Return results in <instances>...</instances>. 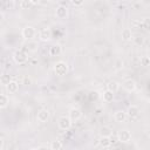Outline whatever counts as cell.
Returning a JSON list of instances; mask_svg holds the SVG:
<instances>
[{"instance_id": "7", "label": "cell", "mask_w": 150, "mask_h": 150, "mask_svg": "<svg viewBox=\"0 0 150 150\" xmlns=\"http://www.w3.org/2000/svg\"><path fill=\"white\" fill-rule=\"evenodd\" d=\"M55 14H56V18H59V19H66L68 16V8L63 5H61L56 8Z\"/></svg>"}, {"instance_id": "11", "label": "cell", "mask_w": 150, "mask_h": 150, "mask_svg": "<svg viewBox=\"0 0 150 150\" xmlns=\"http://www.w3.org/2000/svg\"><path fill=\"white\" fill-rule=\"evenodd\" d=\"M39 38H40L41 41H45V42H46V41H49L50 38H52V32H50V29H48V28L41 29L40 33H39Z\"/></svg>"}, {"instance_id": "10", "label": "cell", "mask_w": 150, "mask_h": 150, "mask_svg": "<svg viewBox=\"0 0 150 150\" xmlns=\"http://www.w3.org/2000/svg\"><path fill=\"white\" fill-rule=\"evenodd\" d=\"M123 88H124L127 91H129V93L135 91V90H136V82H135L134 80H131V79H128V80H125V81L123 82Z\"/></svg>"}, {"instance_id": "15", "label": "cell", "mask_w": 150, "mask_h": 150, "mask_svg": "<svg viewBox=\"0 0 150 150\" xmlns=\"http://www.w3.org/2000/svg\"><path fill=\"white\" fill-rule=\"evenodd\" d=\"M114 118H115V121L118 122V123L124 122L125 118H127V114H125V111H123V110H117V111H115V114H114Z\"/></svg>"}, {"instance_id": "21", "label": "cell", "mask_w": 150, "mask_h": 150, "mask_svg": "<svg viewBox=\"0 0 150 150\" xmlns=\"http://www.w3.org/2000/svg\"><path fill=\"white\" fill-rule=\"evenodd\" d=\"M8 104V97L5 94H0V108H5Z\"/></svg>"}, {"instance_id": "3", "label": "cell", "mask_w": 150, "mask_h": 150, "mask_svg": "<svg viewBox=\"0 0 150 150\" xmlns=\"http://www.w3.org/2000/svg\"><path fill=\"white\" fill-rule=\"evenodd\" d=\"M22 36L26 39V40H33L36 35V30L33 26H26L22 28V32H21Z\"/></svg>"}, {"instance_id": "14", "label": "cell", "mask_w": 150, "mask_h": 150, "mask_svg": "<svg viewBox=\"0 0 150 150\" xmlns=\"http://www.w3.org/2000/svg\"><path fill=\"white\" fill-rule=\"evenodd\" d=\"M62 53V47L60 45H53L49 48V55L50 56H59Z\"/></svg>"}, {"instance_id": "17", "label": "cell", "mask_w": 150, "mask_h": 150, "mask_svg": "<svg viewBox=\"0 0 150 150\" xmlns=\"http://www.w3.org/2000/svg\"><path fill=\"white\" fill-rule=\"evenodd\" d=\"M121 36H122V39H123L124 41H130V40L132 39V32H131V29L124 28V29L122 30V33H121Z\"/></svg>"}, {"instance_id": "9", "label": "cell", "mask_w": 150, "mask_h": 150, "mask_svg": "<svg viewBox=\"0 0 150 150\" xmlns=\"http://www.w3.org/2000/svg\"><path fill=\"white\" fill-rule=\"evenodd\" d=\"M36 118H38V121L41 122V123L47 122V121L49 120V111H48L47 109H41V110L38 112Z\"/></svg>"}, {"instance_id": "31", "label": "cell", "mask_w": 150, "mask_h": 150, "mask_svg": "<svg viewBox=\"0 0 150 150\" xmlns=\"http://www.w3.org/2000/svg\"><path fill=\"white\" fill-rule=\"evenodd\" d=\"M122 1H124V0H122Z\"/></svg>"}, {"instance_id": "5", "label": "cell", "mask_w": 150, "mask_h": 150, "mask_svg": "<svg viewBox=\"0 0 150 150\" xmlns=\"http://www.w3.org/2000/svg\"><path fill=\"white\" fill-rule=\"evenodd\" d=\"M117 139L120 142H122V143H127V142H129L131 139V132L129 130H127V129L121 130L117 134Z\"/></svg>"}, {"instance_id": "23", "label": "cell", "mask_w": 150, "mask_h": 150, "mask_svg": "<svg viewBox=\"0 0 150 150\" xmlns=\"http://www.w3.org/2000/svg\"><path fill=\"white\" fill-rule=\"evenodd\" d=\"M32 6H33V4L30 2V0H21V2H20V7L22 9H29Z\"/></svg>"}, {"instance_id": "4", "label": "cell", "mask_w": 150, "mask_h": 150, "mask_svg": "<svg viewBox=\"0 0 150 150\" xmlns=\"http://www.w3.org/2000/svg\"><path fill=\"white\" fill-rule=\"evenodd\" d=\"M57 127L61 130H68L71 127V120L68 116H61L57 120Z\"/></svg>"}, {"instance_id": "22", "label": "cell", "mask_w": 150, "mask_h": 150, "mask_svg": "<svg viewBox=\"0 0 150 150\" xmlns=\"http://www.w3.org/2000/svg\"><path fill=\"white\" fill-rule=\"evenodd\" d=\"M62 148H63V145H62V143L60 141H53L50 143V149L52 150H60Z\"/></svg>"}, {"instance_id": "26", "label": "cell", "mask_w": 150, "mask_h": 150, "mask_svg": "<svg viewBox=\"0 0 150 150\" xmlns=\"http://www.w3.org/2000/svg\"><path fill=\"white\" fill-rule=\"evenodd\" d=\"M70 1L74 6H82L83 2H84V0H70Z\"/></svg>"}, {"instance_id": "18", "label": "cell", "mask_w": 150, "mask_h": 150, "mask_svg": "<svg viewBox=\"0 0 150 150\" xmlns=\"http://www.w3.org/2000/svg\"><path fill=\"white\" fill-rule=\"evenodd\" d=\"M118 88H120V84H118L116 81H110V82H108V84H107V89L110 90V91H112L114 94L118 90Z\"/></svg>"}, {"instance_id": "28", "label": "cell", "mask_w": 150, "mask_h": 150, "mask_svg": "<svg viewBox=\"0 0 150 150\" xmlns=\"http://www.w3.org/2000/svg\"><path fill=\"white\" fill-rule=\"evenodd\" d=\"M4 19H5V14H4L2 12H0V22H2Z\"/></svg>"}, {"instance_id": "16", "label": "cell", "mask_w": 150, "mask_h": 150, "mask_svg": "<svg viewBox=\"0 0 150 150\" xmlns=\"http://www.w3.org/2000/svg\"><path fill=\"white\" fill-rule=\"evenodd\" d=\"M102 100H103L105 103H110V102H112V101H114V93L107 89L105 91H103Z\"/></svg>"}, {"instance_id": "30", "label": "cell", "mask_w": 150, "mask_h": 150, "mask_svg": "<svg viewBox=\"0 0 150 150\" xmlns=\"http://www.w3.org/2000/svg\"><path fill=\"white\" fill-rule=\"evenodd\" d=\"M4 148V141L0 138V149H2Z\"/></svg>"}, {"instance_id": "20", "label": "cell", "mask_w": 150, "mask_h": 150, "mask_svg": "<svg viewBox=\"0 0 150 150\" xmlns=\"http://www.w3.org/2000/svg\"><path fill=\"white\" fill-rule=\"evenodd\" d=\"M100 134H101V136H111L112 130L109 127H102L100 130Z\"/></svg>"}, {"instance_id": "27", "label": "cell", "mask_w": 150, "mask_h": 150, "mask_svg": "<svg viewBox=\"0 0 150 150\" xmlns=\"http://www.w3.org/2000/svg\"><path fill=\"white\" fill-rule=\"evenodd\" d=\"M115 66H116V69H121L122 67H123V62L122 61H116V63H115Z\"/></svg>"}, {"instance_id": "6", "label": "cell", "mask_w": 150, "mask_h": 150, "mask_svg": "<svg viewBox=\"0 0 150 150\" xmlns=\"http://www.w3.org/2000/svg\"><path fill=\"white\" fill-rule=\"evenodd\" d=\"M139 112L141 111H139V108L137 105H130L125 111L127 117H130V118H137L139 116Z\"/></svg>"}, {"instance_id": "12", "label": "cell", "mask_w": 150, "mask_h": 150, "mask_svg": "<svg viewBox=\"0 0 150 150\" xmlns=\"http://www.w3.org/2000/svg\"><path fill=\"white\" fill-rule=\"evenodd\" d=\"M98 144L101 148H109L111 145V138L110 136H101L100 137V141H98Z\"/></svg>"}, {"instance_id": "2", "label": "cell", "mask_w": 150, "mask_h": 150, "mask_svg": "<svg viewBox=\"0 0 150 150\" xmlns=\"http://www.w3.org/2000/svg\"><path fill=\"white\" fill-rule=\"evenodd\" d=\"M13 60H14L15 63H18V64H23L25 62H27L28 56H27V54H26L23 50L19 49V50H15V52H14V54H13Z\"/></svg>"}, {"instance_id": "24", "label": "cell", "mask_w": 150, "mask_h": 150, "mask_svg": "<svg viewBox=\"0 0 150 150\" xmlns=\"http://www.w3.org/2000/svg\"><path fill=\"white\" fill-rule=\"evenodd\" d=\"M26 47H27V49L28 50H30V52H35L36 49H38V43L36 42H28L27 45H26Z\"/></svg>"}, {"instance_id": "13", "label": "cell", "mask_w": 150, "mask_h": 150, "mask_svg": "<svg viewBox=\"0 0 150 150\" xmlns=\"http://www.w3.org/2000/svg\"><path fill=\"white\" fill-rule=\"evenodd\" d=\"M6 87H7V91L9 94H15L19 90V83L16 81H14V80H12Z\"/></svg>"}, {"instance_id": "29", "label": "cell", "mask_w": 150, "mask_h": 150, "mask_svg": "<svg viewBox=\"0 0 150 150\" xmlns=\"http://www.w3.org/2000/svg\"><path fill=\"white\" fill-rule=\"evenodd\" d=\"M30 2H32L33 5H38V4L40 2V0H30Z\"/></svg>"}, {"instance_id": "19", "label": "cell", "mask_w": 150, "mask_h": 150, "mask_svg": "<svg viewBox=\"0 0 150 150\" xmlns=\"http://www.w3.org/2000/svg\"><path fill=\"white\" fill-rule=\"evenodd\" d=\"M11 81H12V77H11L9 74H2V75H0V83L1 84L7 86Z\"/></svg>"}, {"instance_id": "25", "label": "cell", "mask_w": 150, "mask_h": 150, "mask_svg": "<svg viewBox=\"0 0 150 150\" xmlns=\"http://www.w3.org/2000/svg\"><path fill=\"white\" fill-rule=\"evenodd\" d=\"M141 64L144 66V67H148L150 64V59L148 56H142L141 57Z\"/></svg>"}, {"instance_id": "8", "label": "cell", "mask_w": 150, "mask_h": 150, "mask_svg": "<svg viewBox=\"0 0 150 150\" xmlns=\"http://www.w3.org/2000/svg\"><path fill=\"white\" fill-rule=\"evenodd\" d=\"M81 116H82V112H81V110H80L79 108H71V109L69 110V115H68V117L71 120V122H73V121H77V120H80Z\"/></svg>"}, {"instance_id": "1", "label": "cell", "mask_w": 150, "mask_h": 150, "mask_svg": "<svg viewBox=\"0 0 150 150\" xmlns=\"http://www.w3.org/2000/svg\"><path fill=\"white\" fill-rule=\"evenodd\" d=\"M54 71L56 75H60V76H63L68 73V64L63 61H59L54 64Z\"/></svg>"}]
</instances>
